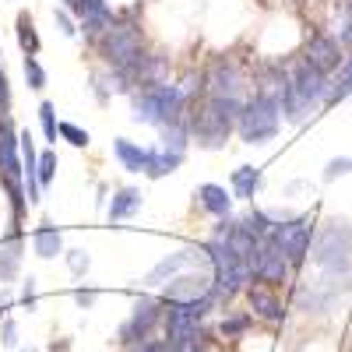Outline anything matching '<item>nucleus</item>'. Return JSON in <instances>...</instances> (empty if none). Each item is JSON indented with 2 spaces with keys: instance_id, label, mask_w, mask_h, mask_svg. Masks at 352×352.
Listing matches in <instances>:
<instances>
[{
  "instance_id": "f257e3e1",
  "label": "nucleus",
  "mask_w": 352,
  "mask_h": 352,
  "mask_svg": "<svg viewBox=\"0 0 352 352\" xmlns=\"http://www.w3.org/2000/svg\"><path fill=\"white\" fill-rule=\"evenodd\" d=\"M328 88H331V78L324 71L310 67L300 56L289 67V81L282 92V116L289 124H307L320 106H328Z\"/></svg>"
},
{
  "instance_id": "f03ea898",
  "label": "nucleus",
  "mask_w": 352,
  "mask_h": 352,
  "mask_svg": "<svg viewBox=\"0 0 352 352\" xmlns=\"http://www.w3.org/2000/svg\"><path fill=\"white\" fill-rule=\"evenodd\" d=\"M187 92L173 81H159V85H141L131 92V116L134 124H148L155 131L169 127V124H187Z\"/></svg>"
},
{
  "instance_id": "7ed1b4c3",
  "label": "nucleus",
  "mask_w": 352,
  "mask_h": 352,
  "mask_svg": "<svg viewBox=\"0 0 352 352\" xmlns=\"http://www.w3.org/2000/svg\"><path fill=\"white\" fill-rule=\"evenodd\" d=\"M96 50H99V56H102V64L106 67H113V71H120V74H134L138 71V64L144 60V36H141V25H134V21H113L106 32L99 36V43H96ZM134 85V81H131Z\"/></svg>"
},
{
  "instance_id": "20e7f679",
  "label": "nucleus",
  "mask_w": 352,
  "mask_h": 352,
  "mask_svg": "<svg viewBox=\"0 0 352 352\" xmlns=\"http://www.w3.org/2000/svg\"><path fill=\"white\" fill-rule=\"evenodd\" d=\"M282 131V99L272 96H250L243 102L236 134L243 144H268Z\"/></svg>"
},
{
  "instance_id": "39448f33",
  "label": "nucleus",
  "mask_w": 352,
  "mask_h": 352,
  "mask_svg": "<svg viewBox=\"0 0 352 352\" xmlns=\"http://www.w3.org/2000/svg\"><path fill=\"white\" fill-rule=\"evenodd\" d=\"M247 74L232 56H215L204 71V96H219V99H243L247 96Z\"/></svg>"
},
{
  "instance_id": "423d86ee",
  "label": "nucleus",
  "mask_w": 352,
  "mask_h": 352,
  "mask_svg": "<svg viewBox=\"0 0 352 352\" xmlns=\"http://www.w3.org/2000/svg\"><path fill=\"white\" fill-rule=\"evenodd\" d=\"M310 236H314V222L310 215H292L285 222H275L272 229V240L282 247V254L289 257L292 268H300L310 254Z\"/></svg>"
},
{
  "instance_id": "0eeeda50",
  "label": "nucleus",
  "mask_w": 352,
  "mask_h": 352,
  "mask_svg": "<svg viewBox=\"0 0 352 352\" xmlns=\"http://www.w3.org/2000/svg\"><path fill=\"white\" fill-rule=\"evenodd\" d=\"M162 314H166V303H162V300H155V296H138L131 317L120 324V342H124V345H144V342L152 338V328L162 320Z\"/></svg>"
},
{
  "instance_id": "6e6552de",
  "label": "nucleus",
  "mask_w": 352,
  "mask_h": 352,
  "mask_svg": "<svg viewBox=\"0 0 352 352\" xmlns=\"http://www.w3.org/2000/svg\"><path fill=\"white\" fill-rule=\"evenodd\" d=\"M289 272H292V264L289 257L282 254V247L268 236V240H261L257 254H254V282H264V285H285L289 282Z\"/></svg>"
},
{
  "instance_id": "1a4fd4ad",
  "label": "nucleus",
  "mask_w": 352,
  "mask_h": 352,
  "mask_svg": "<svg viewBox=\"0 0 352 352\" xmlns=\"http://www.w3.org/2000/svg\"><path fill=\"white\" fill-rule=\"evenodd\" d=\"M303 60L331 78V74H338V67L345 64V46H342L338 36H331V32H314V36L307 39V46H303Z\"/></svg>"
},
{
  "instance_id": "9d476101",
  "label": "nucleus",
  "mask_w": 352,
  "mask_h": 352,
  "mask_svg": "<svg viewBox=\"0 0 352 352\" xmlns=\"http://www.w3.org/2000/svg\"><path fill=\"white\" fill-rule=\"evenodd\" d=\"M197 264H212V261H208V250H204V247H187V250H180V254L162 257L155 268L148 272V282H152V285H166L169 278L184 275L187 268H197Z\"/></svg>"
},
{
  "instance_id": "9b49d317",
  "label": "nucleus",
  "mask_w": 352,
  "mask_h": 352,
  "mask_svg": "<svg viewBox=\"0 0 352 352\" xmlns=\"http://www.w3.org/2000/svg\"><path fill=\"white\" fill-rule=\"evenodd\" d=\"M215 289V275L212 272H184L166 282V292L162 300H180V303H190V300H201L208 296V292Z\"/></svg>"
},
{
  "instance_id": "f8f14e48",
  "label": "nucleus",
  "mask_w": 352,
  "mask_h": 352,
  "mask_svg": "<svg viewBox=\"0 0 352 352\" xmlns=\"http://www.w3.org/2000/svg\"><path fill=\"white\" fill-rule=\"evenodd\" d=\"M317 264L320 268H328V272H345L349 264H352V236L342 229V236H338V247H335V236H331V229L320 236V243H317Z\"/></svg>"
},
{
  "instance_id": "ddd939ff",
  "label": "nucleus",
  "mask_w": 352,
  "mask_h": 352,
  "mask_svg": "<svg viewBox=\"0 0 352 352\" xmlns=\"http://www.w3.org/2000/svg\"><path fill=\"white\" fill-rule=\"evenodd\" d=\"M0 176H8V180H25L21 144H18V131H14L11 120H0Z\"/></svg>"
},
{
  "instance_id": "4468645a",
  "label": "nucleus",
  "mask_w": 352,
  "mask_h": 352,
  "mask_svg": "<svg viewBox=\"0 0 352 352\" xmlns=\"http://www.w3.org/2000/svg\"><path fill=\"white\" fill-rule=\"evenodd\" d=\"M247 300H250V310H254L257 317H264V320H272V324H278V320L285 317L282 300L275 296V289H272V285H264V282H250Z\"/></svg>"
},
{
  "instance_id": "2eb2a0df",
  "label": "nucleus",
  "mask_w": 352,
  "mask_h": 352,
  "mask_svg": "<svg viewBox=\"0 0 352 352\" xmlns=\"http://www.w3.org/2000/svg\"><path fill=\"white\" fill-rule=\"evenodd\" d=\"M194 197H197V208L215 215V219H229L232 215V201H236L232 190H226L222 184H201L194 190Z\"/></svg>"
},
{
  "instance_id": "dca6fc26",
  "label": "nucleus",
  "mask_w": 352,
  "mask_h": 352,
  "mask_svg": "<svg viewBox=\"0 0 352 352\" xmlns=\"http://www.w3.org/2000/svg\"><path fill=\"white\" fill-rule=\"evenodd\" d=\"M144 204V194L138 187H120L113 190V201L106 204V219L109 222H124V219H134Z\"/></svg>"
},
{
  "instance_id": "f3484780",
  "label": "nucleus",
  "mask_w": 352,
  "mask_h": 352,
  "mask_svg": "<svg viewBox=\"0 0 352 352\" xmlns=\"http://www.w3.org/2000/svg\"><path fill=\"white\" fill-rule=\"evenodd\" d=\"M261 184H264L261 166H236V169H232V176H229V190H232V197H236V201H247V204L257 197Z\"/></svg>"
},
{
  "instance_id": "a211bd4d",
  "label": "nucleus",
  "mask_w": 352,
  "mask_h": 352,
  "mask_svg": "<svg viewBox=\"0 0 352 352\" xmlns=\"http://www.w3.org/2000/svg\"><path fill=\"white\" fill-rule=\"evenodd\" d=\"M113 155H116V162H120L127 173H144V169H148L152 148H144V144H138L131 138H116L113 141Z\"/></svg>"
},
{
  "instance_id": "6ab92c4d",
  "label": "nucleus",
  "mask_w": 352,
  "mask_h": 352,
  "mask_svg": "<svg viewBox=\"0 0 352 352\" xmlns=\"http://www.w3.org/2000/svg\"><path fill=\"white\" fill-rule=\"evenodd\" d=\"M32 250H36V257H43V261L64 257V236H60V229H56L53 222H43V226L32 232Z\"/></svg>"
},
{
  "instance_id": "aec40b11",
  "label": "nucleus",
  "mask_w": 352,
  "mask_h": 352,
  "mask_svg": "<svg viewBox=\"0 0 352 352\" xmlns=\"http://www.w3.org/2000/svg\"><path fill=\"white\" fill-rule=\"evenodd\" d=\"M159 148L169 152V155H187V148H190V131H187V124H169V127H162V131H159Z\"/></svg>"
},
{
  "instance_id": "412c9836",
  "label": "nucleus",
  "mask_w": 352,
  "mask_h": 352,
  "mask_svg": "<svg viewBox=\"0 0 352 352\" xmlns=\"http://www.w3.org/2000/svg\"><path fill=\"white\" fill-rule=\"evenodd\" d=\"M180 166H184V155H169V152H162V148H152L144 176H148V180H162V176H173Z\"/></svg>"
},
{
  "instance_id": "4be33fe9",
  "label": "nucleus",
  "mask_w": 352,
  "mask_h": 352,
  "mask_svg": "<svg viewBox=\"0 0 352 352\" xmlns=\"http://www.w3.org/2000/svg\"><path fill=\"white\" fill-rule=\"evenodd\" d=\"M18 46H21V53L25 56H39V50H43V43H39V32H36V21H32V14H18Z\"/></svg>"
},
{
  "instance_id": "5701e85b",
  "label": "nucleus",
  "mask_w": 352,
  "mask_h": 352,
  "mask_svg": "<svg viewBox=\"0 0 352 352\" xmlns=\"http://www.w3.org/2000/svg\"><path fill=\"white\" fill-rule=\"evenodd\" d=\"M352 96V56H345V64L338 67V74L331 78V88H328V106L342 102Z\"/></svg>"
},
{
  "instance_id": "b1692460",
  "label": "nucleus",
  "mask_w": 352,
  "mask_h": 352,
  "mask_svg": "<svg viewBox=\"0 0 352 352\" xmlns=\"http://www.w3.org/2000/svg\"><path fill=\"white\" fill-rule=\"evenodd\" d=\"M18 264H21V240H11V247H0V282L14 278Z\"/></svg>"
},
{
  "instance_id": "393cba45",
  "label": "nucleus",
  "mask_w": 352,
  "mask_h": 352,
  "mask_svg": "<svg viewBox=\"0 0 352 352\" xmlns=\"http://www.w3.org/2000/svg\"><path fill=\"white\" fill-rule=\"evenodd\" d=\"M39 127H43V138L50 144H56V138H60V120H56L53 102H39Z\"/></svg>"
},
{
  "instance_id": "a878e982",
  "label": "nucleus",
  "mask_w": 352,
  "mask_h": 352,
  "mask_svg": "<svg viewBox=\"0 0 352 352\" xmlns=\"http://www.w3.org/2000/svg\"><path fill=\"white\" fill-rule=\"evenodd\" d=\"M21 71H25L28 88H32V92H43V88H46V67L39 64V56H25V60H21Z\"/></svg>"
},
{
  "instance_id": "bb28decb",
  "label": "nucleus",
  "mask_w": 352,
  "mask_h": 352,
  "mask_svg": "<svg viewBox=\"0 0 352 352\" xmlns=\"http://www.w3.org/2000/svg\"><path fill=\"white\" fill-rule=\"evenodd\" d=\"M64 261H67V268H71V275H74V278H85V275H88V268H92V257H88V250H81V247L64 250Z\"/></svg>"
},
{
  "instance_id": "cd10ccee",
  "label": "nucleus",
  "mask_w": 352,
  "mask_h": 352,
  "mask_svg": "<svg viewBox=\"0 0 352 352\" xmlns=\"http://www.w3.org/2000/svg\"><path fill=\"white\" fill-rule=\"evenodd\" d=\"M250 320H254L250 314H229V317L222 320V324H219V331H222L226 338H240V335L250 328Z\"/></svg>"
},
{
  "instance_id": "c85d7f7f",
  "label": "nucleus",
  "mask_w": 352,
  "mask_h": 352,
  "mask_svg": "<svg viewBox=\"0 0 352 352\" xmlns=\"http://www.w3.org/2000/svg\"><path fill=\"white\" fill-rule=\"evenodd\" d=\"M60 138L71 144V148H88V144H92V134L81 131L78 124H67V120H60Z\"/></svg>"
},
{
  "instance_id": "c756f323",
  "label": "nucleus",
  "mask_w": 352,
  "mask_h": 352,
  "mask_svg": "<svg viewBox=\"0 0 352 352\" xmlns=\"http://www.w3.org/2000/svg\"><path fill=\"white\" fill-rule=\"evenodd\" d=\"M56 166H60V159H56L53 148H46V152L39 155V184H43V190L56 180Z\"/></svg>"
},
{
  "instance_id": "7c9ffc66",
  "label": "nucleus",
  "mask_w": 352,
  "mask_h": 352,
  "mask_svg": "<svg viewBox=\"0 0 352 352\" xmlns=\"http://www.w3.org/2000/svg\"><path fill=\"white\" fill-rule=\"evenodd\" d=\"M53 21H56V28H60L67 39H74V36L81 32V25L74 21V14H71L67 8H53Z\"/></svg>"
},
{
  "instance_id": "2f4dec72",
  "label": "nucleus",
  "mask_w": 352,
  "mask_h": 352,
  "mask_svg": "<svg viewBox=\"0 0 352 352\" xmlns=\"http://www.w3.org/2000/svg\"><path fill=\"white\" fill-rule=\"evenodd\" d=\"M4 56V53H0ZM0 120H11V81L4 71V60H0Z\"/></svg>"
},
{
  "instance_id": "473e14b6",
  "label": "nucleus",
  "mask_w": 352,
  "mask_h": 352,
  "mask_svg": "<svg viewBox=\"0 0 352 352\" xmlns=\"http://www.w3.org/2000/svg\"><path fill=\"white\" fill-rule=\"evenodd\" d=\"M349 173H352V159H349V155H342V159H331V162L324 166V184L338 180V176H349Z\"/></svg>"
},
{
  "instance_id": "72a5a7b5",
  "label": "nucleus",
  "mask_w": 352,
  "mask_h": 352,
  "mask_svg": "<svg viewBox=\"0 0 352 352\" xmlns=\"http://www.w3.org/2000/svg\"><path fill=\"white\" fill-rule=\"evenodd\" d=\"M0 342H4L8 349H14V345H18V324H14L11 317L4 320V328H0Z\"/></svg>"
},
{
  "instance_id": "f704fd0d",
  "label": "nucleus",
  "mask_w": 352,
  "mask_h": 352,
  "mask_svg": "<svg viewBox=\"0 0 352 352\" xmlns=\"http://www.w3.org/2000/svg\"><path fill=\"white\" fill-rule=\"evenodd\" d=\"M21 303H25L28 310H36V278H32V275H28L25 285H21Z\"/></svg>"
},
{
  "instance_id": "c9c22d12",
  "label": "nucleus",
  "mask_w": 352,
  "mask_h": 352,
  "mask_svg": "<svg viewBox=\"0 0 352 352\" xmlns=\"http://www.w3.org/2000/svg\"><path fill=\"white\" fill-rule=\"evenodd\" d=\"M74 303H78L81 310H88V307L96 303V289H78V292H74Z\"/></svg>"
},
{
  "instance_id": "e433bc0d",
  "label": "nucleus",
  "mask_w": 352,
  "mask_h": 352,
  "mask_svg": "<svg viewBox=\"0 0 352 352\" xmlns=\"http://www.w3.org/2000/svg\"><path fill=\"white\" fill-rule=\"evenodd\" d=\"M187 352H208V338H204V335H201V338H197V342H194V345H190Z\"/></svg>"
},
{
  "instance_id": "4c0bfd02",
  "label": "nucleus",
  "mask_w": 352,
  "mask_h": 352,
  "mask_svg": "<svg viewBox=\"0 0 352 352\" xmlns=\"http://www.w3.org/2000/svg\"><path fill=\"white\" fill-rule=\"evenodd\" d=\"M127 352H152V349H148V342H144V345H131Z\"/></svg>"
},
{
  "instance_id": "58836bf2",
  "label": "nucleus",
  "mask_w": 352,
  "mask_h": 352,
  "mask_svg": "<svg viewBox=\"0 0 352 352\" xmlns=\"http://www.w3.org/2000/svg\"><path fill=\"white\" fill-rule=\"evenodd\" d=\"M342 8H345V11L352 14V0H342Z\"/></svg>"
},
{
  "instance_id": "ea45409f",
  "label": "nucleus",
  "mask_w": 352,
  "mask_h": 352,
  "mask_svg": "<svg viewBox=\"0 0 352 352\" xmlns=\"http://www.w3.org/2000/svg\"><path fill=\"white\" fill-rule=\"evenodd\" d=\"M21 352H39V349H36V345H28V349H21Z\"/></svg>"
}]
</instances>
